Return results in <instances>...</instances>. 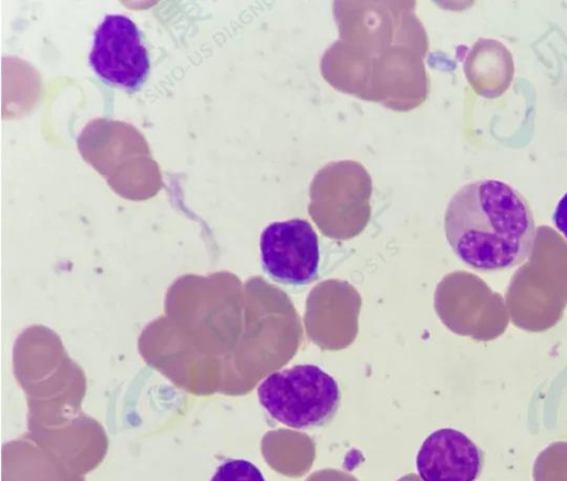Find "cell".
I'll list each match as a JSON object with an SVG mask.
<instances>
[{
  "label": "cell",
  "instance_id": "cell-1",
  "mask_svg": "<svg viewBox=\"0 0 567 481\" xmlns=\"http://www.w3.org/2000/svg\"><path fill=\"white\" fill-rule=\"evenodd\" d=\"M444 232L464 264L480 272H499L529 257L536 224L528 202L516 188L501 180L481 178L451 197Z\"/></svg>",
  "mask_w": 567,
  "mask_h": 481
},
{
  "label": "cell",
  "instance_id": "cell-2",
  "mask_svg": "<svg viewBox=\"0 0 567 481\" xmlns=\"http://www.w3.org/2000/svg\"><path fill=\"white\" fill-rule=\"evenodd\" d=\"M260 406L276 421L293 429L329 422L340 402L336 379L317 365H295L267 376L257 388Z\"/></svg>",
  "mask_w": 567,
  "mask_h": 481
},
{
  "label": "cell",
  "instance_id": "cell-3",
  "mask_svg": "<svg viewBox=\"0 0 567 481\" xmlns=\"http://www.w3.org/2000/svg\"><path fill=\"white\" fill-rule=\"evenodd\" d=\"M259 249L264 272L277 283L303 286L318 278L319 239L306 219L271 222L260 234Z\"/></svg>",
  "mask_w": 567,
  "mask_h": 481
},
{
  "label": "cell",
  "instance_id": "cell-4",
  "mask_svg": "<svg viewBox=\"0 0 567 481\" xmlns=\"http://www.w3.org/2000/svg\"><path fill=\"white\" fill-rule=\"evenodd\" d=\"M89 62L105 82L136 90L145 81L150 59L136 24L122 14H109L94 32Z\"/></svg>",
  "mask_w": 567,
  "mask_h": 481
},
{
  "label": "cell",
  "instance_id": "cell-5",
  "mask_svg": "<svg viewBox=\"0 0 567 481\" xmlns=\"http://www.w3.org/2000/svg\"><path fill=\"white\" fill-rule=\"evenodd\" d=\"M482 465L478 447L453 428L430 433L416 454V470L423 481H475Z\"/></svg>",
  "mask_w": 567,
  "mask_h": 481
},
{
  "label": "cell",
  "instance_id": "cell-6",
  "mask_svg": "<svg viewBox=\"0 0 567 481\" xmlns=\"http://www.w3.org/2000/svg\"><path fill=\"white\" fill-rule=\"evenodd\" d=\"M535 481H567V442H555L542 451L534 464Z\"/></svg>",
  "mask_w": 567,
  "mask_h": 481
},
{
  "label": "cell",
  "instance_id": "cell-7",
  "mask_svg": "<svg viewBox=\"0 0 567 481\" xmlns=\"http://www.w3.org/2000/svg\"><path fill=\"white\" fill-rule=\"evenodd\" d=\"M210 481H266L262 472L245 459H227L215 471Z\"/></svg>",
  "mask_w": 567,
  "mask_h": 481
},
{
  "label": "cell",
  "instance_id": "cell-8",
  "mask_svg": "<svg viewBox=\"0 0 567 481\" xmlns=\"http://www.w3.org/2000/svg\"><path fill=\"white\" fill-rule=\"evenodd\" d=\"M553 222L555 227L567 238V193L557 203Z\"/></svg>",
  "mask_w": 567,
  "mask_h": 481
}]
</instances>
